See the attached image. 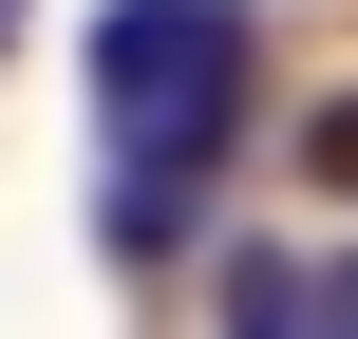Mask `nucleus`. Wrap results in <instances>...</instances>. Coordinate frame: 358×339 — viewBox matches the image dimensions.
I'll use <instances>...</instances> for the list:
<instances>
[{
	"mask_svg": "<svg viewBox=\"0 0 358 339\" xmlns=\"http://www.w3.org/2000/svg\"><path fill=\"white\" fill-rule=\"evenodd\" d=\"M245 113V0H94V151H113V245H170V189H208Z\"/></svg>",
	"mask_w": 358,
	"mask_h": 339,
	"instance_id": "nucleus-1",
	"label": "nucleus"
},
{
	"mask_svg": "<svg viewBox=\"0 0 358 339\" xmlns=\"http://www.w3.org/2000/svg\"><path fill=\"white\" fill-rule=\"evenodd\" d=\"M227 339H302V264H264V245H227Z\"/></svg>",
	"mask_w": 358,
	"mask_h": 339,
	"instance_id": "nucleus-2",
	"label": "nucleus"
},
{
	"mask_svg": "<svg viewBox=\"0 0 358 339\" xmlns=\"http://www.w3.org/2000/svg\"><path fill=\"white\" fill-rule=\"evenodd\" d=\"M302 170H321V189H358V75L321 94V132H302Z\"/></svg>",
	"mask_w": 358,
	"mask_h": 339,
	"instance_id": "nucleus-3",
	"label": "nucleus"
},
{
	"mask_svg": "<svg viewBox=\"0 0 358 339\" xmlns=\"http://www.w3.org/2000/svg\"><path fill=\"white\" fill-rule=\"evenodd\" d=\"M302 339H358V245H340V264H302Z\"/></svg>",
	"mask_w": 358,
	"mask_h": 339,
	"instance_id": "nucleus-4",
	"label": "nucleus"
},
{
	"mask_svg": "<svg viewBox=\"0 0 358 339\" xmlns=\"http://www.w3.org/2000/svg\"><path fill=\"white\" fill-rule=\"evenodd\" d=\"M19 19H38V0H0V57H19Z\"/></svg>",
	"mask_w": 358,
	"mask_h": 339,
	"instance_id": "nucleus-5",
	"label": "nucleus"
}]
</instances>
